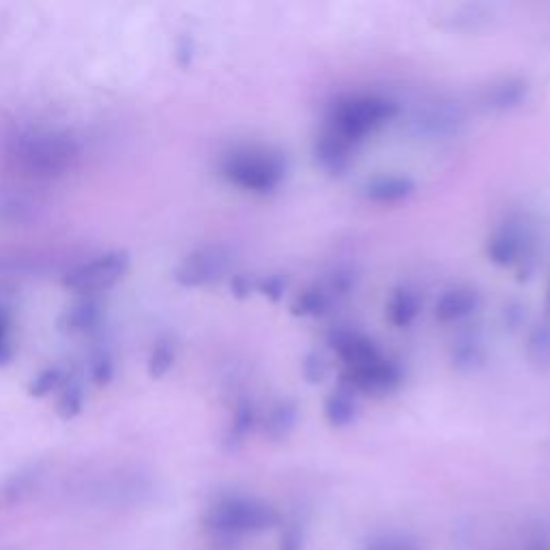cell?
Segmentation results:
<instances>
[{
  "mask_svg": "<svg viewBox=\"0 0 550 550\" xmlns=\"http://www.w3.org/2000/svg\"><path fill=\"white\" fill-rule=\"evenodd\" d=\"M78 151L76 140L65 134L31 132L16 138L13 157L33 175L52 177L74 166Z\"/></svg>",
  "mask_w": 550,
  "mask_h": 550,
  "instance_id": "obj_1",
  "label": "cell"
},
{
  "mask_svg": "<svg viewBox=\"0 0 550 550\" xmlns=\"http://www.w3.org/2000/svg\"><path fill=\"white\" fill-rule=\"evenodd\" d=\"M275 523H278V512L271 505L248 497H224L215 501L205 514V525L222 535L260 533Z\"/></svg>",
  "mask_w": 550,
  "mask_h": 550,
  "instance_id": "obj_2",
  "label": "cell"
},
{
  "mask_svg": "<svg viewBox=\"0 0 550 550\" xmlns=\"http://www.w3.org/2000/svg\"><path fill=\"white\" fill-rule=\"evenodd\" d=\"M129 265H132V258H129V254L123 250L101 254L89 260V263L76 267L74 271H69L65 275L63 284L69 288V291L80 295L104 293L125 278Z\"/></svg>",
  "mask_w": 550,
  "mask_h": 550,
  "instance_id": "obj_3",
  "label": "cell"
},
{
  "mask_svg": "<svg viewBox=\"0 0 550 550\" xmlns=\"http://www.w3.org/2000/svg\"><path fill=\"white\" fill-rule=\"evenodd\" d=\"M280 159L267 153L256 151H237L230 153L224 162V175L245 190L265 192L271 190L282 179Z\"/></svg>",
  "mask_w": 550,
  "mask_h": 550,
  "instance_id": "obj_4",
  "label": "cell"
},
{
  "mask_svg": "<svg viewBox=\"0 0 550 550\" xmlns=\"http://www.w3.org/2000/svg\"><path fill=\"white\" fill-rule=\"evenodd\" d=\"M392 114V106L381 99H355L338 110L336 129L338 138H353L366 134L376 123Z\"/></svg>",
  "mask_w": 550,
  "mask_h": 550,
  "instance_id": "obj_5",
  "label": "cell"
},
{
  "mask_svg": "<svg viewBox=\"0 0 550 550\" xmlns=\"http://www.w3.org/2000/svg\"><path fill=\"white\" fill-rule=\"evenodd\" d=\"M228 265V258L222 250L207 248L187 256L175 271V280L181 286H202L220 278Z\"/></svg>",
  "mask_w": 550,
  "mask_h": 550,
  "instance_id": "obj_6",
  "label": "cell"
},
{
  "mask_svg": "<svg viewBox=\"0 0 550 550\" xmlns=\"http://www.w3.org/2000/svg\"><path fill=\"white\" fill-rule=\"evenodd\" d=\"M101 323V310L95 301H82L69 308L59 321L61 331L65 334H91Z\"/></svg>",
  "mask_w": 550,
  "mask_h": 550,
  "instance_id": "obj_7",
  "label": "cell"
},
{
  "mask_svg": "<svg viewBox=\"0 0 550 550\" xmlns=\"http://www.w3.org/2000/svg\"><path fill=\"white\" fill-rule=\"evenodd\" d=\"M84 409V387L82 381L76 379V376H69L61 387V396H59V404H56V411L63 419H74L82 413Z\"/></svg>",
  "mask_w": 550,
  "mask_h": 550,
  "instance_id": "obj_8",
  "label": "cell"
},
{
  "mask_svg": "<svg viewBox=\"0 0 550 550\" xmlns=\"http://www.w3.org/2000/svg\"><path fill=\"white\" fill-rule=\"evenodd\" d=\"M475 308V295L471 291H452L447 293L437 306V314L445 321L467 316Z\"/></svg>",
  "mask_w": 550,
  "mask_h": 550,
  "instance_id": "obj_9",
  "label": "cell"
},
{
  "mask_svg": "<svg viewBox=\"0 0 550 550\" xmlns=\"http://www.w3.org/2000/svg\"><path fill=\"white\" fill-rule=\"evenodd\" d=\"M65 379H67V374L63 368L54 366V368L41 370L31 381V385H28V394H31L33 398H46L52 392H56V389H61Z\"/></svg>",
  "mask_w": 550,
  "mask_h": 550,
  "instance_id": "obj_10",
  "label": "cell"
},
{
  "mask_svg": "<svg viewBox=\"0 0 550 550\" xmlns=\"http://www.w3.org/2000/svg\"><path fill=\"white\" fill-rule=\"evenodd\" d=\"M172 364H175V346H172L170 342H157L155 349L151 351V357H149V376L151 379H162V376H166L172 368Z\"/></svg>",
  "mask_w": 550,
  "mask_h": 550,
  "instance_id": "obj_11",
  "label": "cell"
},
{
  "mask_svg": "<svg viewBox=\"0 0 550 550\" xmlns=\"http://www.w3.org/2000/svg\"><path fill=\"white\" fill-rule=\"evenodd\" d=\"M409 187L411 185L402 179H383L368 187V196L374 200H398L411 192Z\"/></svg>",
  "mask_w": 550,
  "mask_h": 550,
  "instance_id": "obj_12",
  "label": "cell"
},
{
  "mask_svg": "<svg viewBox=\"0 0 550 550\" xmlns=\"http://www.w3.org/2000/svg\"><path fill=\"white\" fill-rule=\"evenodd\" d=\"M91 376L97 385H108L114 379V357L112 353L101 346L91 357Z\"/></svg>",
  "mask_w": 550,
  "mask_h": 550,
  "instance_id": "obj_13",
  "label": "cell"
},
{
  "mask_svg": "<svg viewBox=\"0 0 550 550\" xmlns=\"http://www.w3.org/2000/svg\"><path fill=\"white\" fill-rule=\"evenodd\" d=\"M353 413H355V407H353V402L346 398L344 394H338L331 398V402L327 404V417H329V422L331 424H336V426H344V424H349L351 419H353Z\"/></svg>",
  "mask_w": 550,
  "mask_h": 550,
  "instance_id": "obj_14",
  "label": "cell"
},
{
  "mask_svg": "<svg viewBox=\"0 0 550 550\" xmlns=\"http://www.w3.org/2000/svg\"><path fill=\"white\" fill-rule=\"evenodd\" d=\"M13 359L11 344V316L5 308H0V368L7 366Z\"/></svg>",
  "mask_w": 550,
  "mask_h": 550,
  "instance_id": "obj_15",
  "label": "cell"
},
{
  "mask_svg": "<svg viewBox=\"0 0 550 550\" xmlns=\"http://www.w3.org/2000/svg\"><path fill=\"white\" fill-rule=\"evenodd\" d=\"M417 310V303H415V297L411 293H402L396 297L394 301V306H392V314H394V321L398 325H404V323H409L413 314Z\"/></svg>",
  "mask_w": 550,
  "mask_h": 550,
  "instance_id": "obj_16",
  "label": "cell"
},
{
  "mask_svg": "<svg viewBox=\"0 0 550 550\" xmlns=\"http://www.w3.org/2000/svg\"><path fill=\"white\" fill-rule=\"evenodd\" d=\"M523 97V86L520 84H503L497 89V93L492 95V106H512L516 101Z\"/></svg>",
  "mask_w": 550,
  "mask_h": 550,
  "instance_id": "obj_17",
  "label": "cell"
},
{
  "mask_svg": "<svg viewBox=\"0 0 550 550\" xmlns=\"http://www.w3.org/2000/svg\"><path fill=\"white\" fill-rule=\"evenodd\" d=\"M293 422H295V413L286 411V409L275 411L271 417V434L273 437H282V434L293 426Z\"/></svg>",
  "mask_w": 550,
  "mask_h": 550,
  "instance_id": "obj_18",
  "label": "cell"
},
{
  "mask_svg": "<svg viewBox=\"0 0 550 550\" xmlns=\"http://www.w3.org/2000/svg\"><path fill=\"white\" fill-rule=\"evenodd\" d=\"M303 542V535L297 527H288L284 529L282 538H280V550H299Z\"/></svg>",
  "mask_w": 550,
  "mask_h": 550,
  "instance_id": "obj_19",
  "label": "cell"
},
{
  "mask_svg": "<svg viewBox=\"0 0 550 550\" xmlns=\"http://www.w3.org/2000/svg\"><path fill=\"white\" fill-rule=\"evenodd\" d=\"M250 426H252V415H250V411H248V409H239V411H237V415H235L233 434H235L237 439H241L243 434L250 430Z\"/></svg>",
  "mask_w": 550,
  "mask_h": 550,
  "instance_id": "obj_20",
  "label": "cell"
},
{
  "mask_svg": "<svg viewBox=\"0 0 550 550\" xmlns=\"http://www.w3.org/2000/svg\"><path fill=\"white\" fill-rule=\"evenodd\" d=\"M523 550H550V533L546 531L533 533L527 540V544L523 546Z\"/></svg>",
  "mask_w": 550,
  "mask_h": 550,
  "instance_id": "obj_21",
  "label": "cell"
},
{
  "mask_svg": "<svg viewBox=\"0 0 550 550\" xmlns=\"http://www.w3.org/2000/svg\"><path fill=\"white\" fill-rule=\"evenodd\" d=\"M368 550H396V548H389V546H385V544H374V546H370Z\"/></svg>",
  "mask_w": 550,
  "mask_h": 550,
  "instance_id": "obj_22",
  "label": "cell"
},
{
  "mask_svg": "<svg viewBox=\"0 0 550 550\" xmlns=\"http://www.w3.org/2000/svg\"><path fill=\"white\" fill-rule=\"evenodd\" d=\"M396 550H413V548H409V546H407V548H396Z\"/></svg>",
  "mask_w": 550,
  "mask_h": 550,
  "instance_id": "obj_23",
  "label": "cell"
}]
</instances>
